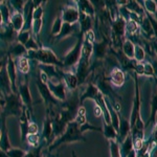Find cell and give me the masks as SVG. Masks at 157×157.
Segmentation results:
<instances>
[{"label": "cell", "mask_w": 157, "mask_h": 157, "mask_svg": "<svg viewBox=\"0 0 157 157\" xmlns=\"http://www.w3.org/2000/svg\"><path fill=\"white\" fill-rule=\"evenodd\" d=\"M29 57L34 58L37 61L41 62L43 65H54V66H61L63 67V63L58 59L57 56L55 55V52L49 48H40L37 52H27Z\"/></svg>", "instance_id": "6da1fadb"}, {"label": "cell", "mask_w": 157, "mask_h": 157, "mask_svg": "<svg viewBox=\"0 0 157 157\" xmlns=\"http://www.w3.org/2000/svg\"><path fill=\"white\" fill-rule=\"evenodd\" d=\"M75 140H84V137H83L82 132H81V130H80V126H78L75 121H71V123L68 124L66 132L52 144L50 149L56 148V147L59 146L60 144L70 143V141H75Z\"/></svg>", "instance_id": "7a4b0ae2"}, {"label": "cell", "mask_w": 157, "mask_h": 157, "mask_svg": "<svg viewBox=\"0 0 157 157\" xmlns=\"http://www.w3.org/2000/svg\"><path fill=\"white\" fill-rule=\"evenodd\" d=\"M22 112H23V108H22V102L20 98L17 97V94L15 93L6 95V107L2 111V114L7 117L9 115H21Z\"/></svg>", "instance_id": "3957f363"}, {"label": "cell", "mask_w": 157, "mask_h": 157, "mask_svg": "<svg viewBox=\"0 0 157 157\" xmlns=\"http://www.w3.org/2000/svg\"><path fill=\"white\" fill-rule=\"evenodd\" d=\"M82 39H78V43L75 44V46L70 50L69 54L63 60V65L65 67L67 66H72V65L77 64L78 60H81V54H82Z\"/></svg>", "instance_id": "277c9868"}, {"label": "cell", "mask_w": 157, "mask_h": 157, "mask_svg": "<svg viewBox=\"0 0 157 157\" xmlns=\"http://www.w3.org/2000/svg\"><path fill=\"white\" fill-rule=\"evenodd\" d=\"M6 70H7V75L10 77V80H11L12 91L13 93L16 94L18 92V90H17V66H16V63L12 59V56L10 55L7 56Z\"/></svg>", "instance_id": "5b68a950"}, {"label": "cell", "mask_w": 157, "mask_h": 157, "mask_svg": "<svg viewBox=\"0 0 157 157\" xmlns=\"http://www.w3.org/2000/svg\"><path fill=\"white\" fill-rule=\"evenodd\" d=\"M0 91L3 93L4 97L13 93L11 80H10V77L7 75L6 70V64L4 65L3 68L1 69V71H0Z\"/></svg>", "instance_id": "8992f818"}, {"label": "cell", "mask_w": 157, "mask_h": 157, "mask_svg": "<svg viewBox=\"0 0 157 157\" xmlns=\"http://www.w3.org/2000/svg\"><path fill=\"white\" fill-rule=\"evenodd\" d=\"M37 85H38V88H39L40 94H41L42 98L44 100V102L46 103L47 105L57 103V98H56L54 95L52 94V92H50V90L48 88V85L43 84L40 80L37 82Z\"/></svg>", "instance_id": "52a82bcc"}, {"label": "cell", "mask_w": 157, "mask_h": 157, "mask_svg": "<svg viewBox=\"0 0 157 157\" xmlns=\"http://www.w3.org/2000/svg\"><path fill=\"white\" fill-rule=\"evenodd\" d=\"M78 18H80V13H78L75 7L71 6H67L63 10L62 13V19L64 20L66 23H75L77 22Z\"/></svg>", "instance_id": "ba28073f"}, {"label": "cell", "mask_w": 157, "mask_h": 157, "mask_svg": "<svg viewBox=\"0 0 157 157\" xmlns=\"http://www.w3.org/2000/svg\"><path fill=\"white\" fill-rule=\"evenodd\" d=\"M10 22H11V25L13 26V29H15V32L20 33L22 29H23L24 22H25L23 14L15 11L14 13H12L11 21H10Z\"/></svg>", "instance_id": "9c48e42d"}, {"label": "cell", "mask_w": 157, "mask_h": 157, "mask_svg": "<svg viewBox=\"0 0 157 157\" xmlns=\"http://www.w3.org/2000/svg\"><path fill=\"white\" fill-rule=\"evenodd\" d=\"M11 149V144L9 139V133L6 127V116L2 114V130H1V139H0V150L7 152Z\"/></svg>", "instance_id": "30bf717a"}, {"label": "cell", "mask_w": 157, "mask_h": 157, "mask_svg": "<svg viewBox=\"0 0 157 157\" xmlns=\"http://www.w3.org/2000/svg\"><path fill=\"white\" fill-rule=\"evenodd\" d=\"M18 93L20 100H21L22 104H24L25 106H29L32 104V95H30V91L29 88V82H25L24 84H21L19 86Z\"/></svg>", "instance_id": "8fae6325"}, {"label": "cell", "mask_w": 157, "mask_h": 157, "mask_svg": "<svg viewBox=\"0 0 157 157\" xmlns=\"http://www.w3.org/2000/svg\"><path fill=\"white\" fill-rule=\"evenodd\" d=\"M48 88L50 90V92H52V94L54 95L56 98H58V100H65V98H66V93H65V84L64 83H59V84H56V85H52L48 83Z\"/></svg>", "instance_id": "7c38bea8"}, {"label": "cell", "mask_w": 157, "mask_h": 157, "mask_svg": "<svg viewBox=\"0 0 157 157\" xmlns=\"http://www.w3.org/2000/svg\"><path fill=\"white\" fill-rule=\"evenodd\" d=\"M26 54H27V50L25 48V46L20 44L19 42L16 43L15 45H13L12 48L10 49V56H15V57L21 58Z\"/></svg>", "instance_id": "4fadbf2b"}, {"label": "cell", "mask_w": 157, "mask_h": 157, "mask_svg": "<svg viewBox=\"0 0 157 157\" xmlns=\"http://www.w3.org/2000/svg\"><path fill=\"white\" fill-rule=\"evenodd\" d=\"M80 23H81V29H82L83 33H87L88 30H90L91 27V19L90 16H88L87 14L81 12L80 13Z\"/></svg>", "instance_id": "5bb4252c"}, {"label": "cell", "mask_w": 157, "mask_h": 157, "mask_svg": "<svg viewBox=\"0 0 157 157\" xmlns=\"http://www.w3.org/2000/svg\"><path fill=\"white\" fill-rule=\"evenodd\" d=\"M64 82L66 86L69 89H75L77 87V84H78V77H75L73 73L71 72H65L64 75Z\"/></svg>", "instance_id": "9a60e30c"}, {"label": "cell", "mask_w": 157, "mask_h": 157, "mask_svg": "<svg viewBox=\"0 0 157 157\" xmlns=\"http://www.w3.org/2000/svg\"><path fill=\"white\" fill-rule=\"evenodd\" d=\"M0 13H1L2 17H3V23L4 24H10L11 23V13H10V9L7 6L6 2H0Z\"/></svg>", "instance_id": "2e32d148"}, {"label": "cell", "mask_w": 157, "mask_h": 157, "mask_svg": "<svg viewBox=\"0 0 157 157\" xmlns=\"http://www.w3.org/2000/svg\"><path fill=\"white\" fill-rule=\"evenodd\" d=\"M17 68L20 70V72L26 75L27 72L29 71V61L25 57H21L18 58V63H17Z\"/></svg>", "instance_id": "e0dca14e"}, {"label": "cell", "mask_w": 157, "mask_h": 157, "mask_svg": "<svg viewBox=\"0 0 157 157\" xmlns=\"http://www.w3.org/2000/svg\"><path fill=\"white\" fill-rule=\"evenodd\" d=\"M111 80H112L113 84L116 86H121L123 85L125 77H124V73L121 70H114L111 75Z\"/></svg>", "instance_id": "ac0fdd59"}, {"label": "cell", "mask_w": 157, "mask_h": 157, "mask_svg": "<svg viewBox=\"0 0 157 157\" xmlns=\"http://www.w3.org/2000/svg\"><path fill=\"white\" fill-rule=\"evenodd\" d=\"M113 30H114L116 36H123L124 32H125V21L123 19H118L117 21H115L114 25H113Z\"/></svg>", "instance_id": "d6986e66"}, {"label": "cell", "mask_w": 157, "mask_h": 157, "mask_svg": "<svg viewBox=\"0 0 157 157\" xmlns=\"http://www.w3.org/2000/svg\"><path fill=\"white\" fill-rule=\"evenodd\" d=\"M30 30H23L22 29L21 32L18 33V37H17V40H18V42L20 43V44L22 45H25L26 44V42L29 41V40L30 39Z\"/></svg>", "instance_id": "ffe728a7"}, {"label": "cell", "mask_w": 157, "mask_h": 157, "mask_svg": "<svg viewBox=\"0 0 157 157\" xmlns=\"http://www.w3.org/2000/svg\"><path fill=\"white\" fill-rule=\"evenodd\" d=\"M62 18L61 17H58L57 19L54 21V24H52V34L54 36H59V34L61 33V29H62V26H63V22H62Z\"/></svg>", "instance_id": "44dd1931"}, {"label": "cell", "mask_w": 157, "mask_h": 157, "mask_svg": "<svg viewBox=\"0 0 157 157\" xmlns=\"http://www.w3.org/2000/svg\"><path fill=\"white\" fill-rule=\"evenodd\" d=\"M72 32H73V29H72L71 24L66 23V22H65V23H63L62 29H61V33L59 34V36H58V38H59V39H63V38L69 36V35L71 34Z\"/></svg>", "instance_id": "7402d4cb"}, {"label": "cell", "mask_w": 157, "mask_h": 157, "mask_svg": "<svg viewBox=\"0 0 157 157\" xmlns=\"http://www.w3.org/2000/svg\"><path fill=\"white\" fill-rule=\"evenodd\" d=\"M124 52L129 58L134 57V45L132 44V42L130 40H127V41L124 43Z\"/></svg>", "instance_id": "603a6c76"}, {"label": "cell", "mask_w": 157, "mask_h": 157, "mask_svg": "<svg viewBox=\"0 0 157 157\" xmlns=\"http://www.w3.org/2000/svg\"><path fill=\"white\" fill-rule=\"evenodd\" d=\"M6 154L9 157H24L26 152L19 148H11L6 152Z\"/></svg>", "instance_id": "cb8c5ba5"}, {"label": "cell", "mask_w": 157, "mask_h": 157, "mask_svg": "<svg viewBox=\"0 0 157 157\" xmlns=\"http://www.w3.org/2000/svg\"><path fill=\"white\" fill-rule=\"evenodd\" d=\"M25 46V48H26L27 52H37V50H39L41 47H39L38 46V44H37V42L35 41V39L34 38H30V39L29 40V41L26 42V44L24 45Z\"/></svg>", "instance_id": "d4e9b609"}, {"label": "cell", "mask_w": 157, "mask_h": 157, "mask_svg": "<svg viewBox=\"0 0 157 157\" xmlns=\"http://www.w3.org/2000/svg\"><path fill=\"white\" fill-rule=\"evenodd\" d=\"M10 3H12L13 7L15 9V11L16 12H19V13H23V10H24V6L26 2L22 1V0H15V1H10Z\"/></svg>", "instance_id": "484cf974"}, {"label": "cell", "mask_w": 157, "mask_h": 157, "mask_svg": "<svg viewBox=\"0 0 157 157\" xmlns=\"http://www.w3.org/2000/svg\"><path fill=\"white\" fill-rule=\"evenodd\" d=\"M52 133V124L50 123L49 120L45 121L44 124V130H43V136L45 138H48L50 136V134Z\"/></svg>", "instance_id": "4316f807"}, {"label": "cell", "mask_w": 157, "mask_h": 157, "mask_svg": "<svg viewBox=\"0 0 157 157\" xmlns=\"http://www.w3.org/2000/svg\"><path fill=\"white\" fill-rule=\"evenodd\" d=\"M94 52L98 58H103L106 52V46L104 43H100L94 46Z\"/></svg>", "instance_id": "83f0119b"}, {"label": "cell", "mask_w": 157, "mask_h": 157, "mask_svg": "<svg viewBox=\"0 0 157 157\" xmlns=\"http://www.w3.org/2000/svg\"><path fill=\"white\" fill-rule=\"evenodd\" d=\"M26 140L29 141V144L32 147H37L39 144L40 137L38 136V134H29L26 136Z\"/></svg>", "instance_id": "f1b7e54d"}, {"label": "cell", "mask_w": 157, "mask_h": 157, "mask_svg": "<svg viewBox=\"0 0 157 157\" xmlns=\"http://www.w3.org/2000/svg\"><path fill=\"white\" fill-rule=\"evenodd\" d=\"M124 155L127 156V154L130 153L132 151V140H131V137H127L126 140L124 141Z\"/></svg>", "instance_id": "f546056e"}, {"label": "cell", "mask_w": 157, "mask_h": 157, "mask_svg": "<svg viewBox=\"0 0 157 157\" xmlns=\"http://www.w3.org/2000/svg\"><path fill=\"white\" fill-rule=\"evenodd\" d=\"M41 27H42V19L40 20H35L33 21V25H32V32L34 33L35 35H39L40 30H41Z\"/></svg>", "instance_id": "4dcf8cb0"}, {"label": "cell", "mask_w": 157, "mask_h": 157, "mask_svg": "<svg viewBox=\"0 0 157 157\" xmlns=\"http://www.w3.org/2000/svg\"><path fill=\"white\" fill-rule=\"evenodd\" d=\"M42 16H43V9L41 6H36L34 10V13H33V21L35 20H40L42 19Z\"/></svg>", "instance_id": "1f68e13d"}, {"label": "cell", "mask_w": 157, "mask_h": 157, "mask_svg": "<svg viewBox=\"0 0 157 157\" xmlns=\"http://www.w3.org/2000/svg\"><path fill=\"white\" fill-rule=\"evenodd\" d=\"M129 128H130V125H129V123L127 121H121V137H126V135H127L128 131H129Z\"/></svg>", "instance_id": "d6a6232c"}, {"label": "cell", "mask_w": 157, "mask_h": 157, "mask_svg": "<svg viewBox=\"0 0 157 157\" xmlns=\"http://www.w3.org/2000/svg\"><path fill=\"white\" fill-rule=\"evenodd\" d=\"M134 57L136 58V60H137V61L144 60V58H145V52H144V49L141 48L140 46H136L135 47V52H134Z\"/></svg>", "instance_id": "836d02e7"}, {"label": "cell", "mask_w": 157, "mask_h": 157, "mask_svg": "<svg viewBox=\"0 0 157 157\" xmlns=\"http://www.w3.org/2000/svg\"><path fill=\"white\" fill-rule=\"evenodd\" d=\"M126 29H128V32L130 33V34H134V33L136 32V29H137V24H136L135 21H133V20H129L127 22V24H126Z\"/></svg>", "instance_id": "e575fe53"}, {"label": "cell", "mask_w": 157, "mask_h": 157, "mask_svg": "<svg viewBox=\"0 0 157 157\" xmlns=\"http://www.w3.org/2000/svg\"><path fill=\"white\" fill-rule=\"evenodd\" d=\"M157 112V94L154 95L153 101H152V115H151V121H155V115Z\"/></svg>", "instance_id": "d590c367"}, {"label": "cell", "mask_w": 157, "mask_h": 157, "mask_svg": "<svg viewBox=\"0 0 157 157\" xmlns=\"http://www.w3.org/2000/svg\"><path fill=\"white\" fill-rule=\"evenodd\" d=\"M105 135L108 138H114L115 137V131L113 130V128L111 126H106L105 128Z\"/></svg>", "instance_id": "8d00e7d4"}, {"label": "cell", "mask_w": 157, "mask_h": 157, "mask_svg": "<svg viewBox=\"0 0 157 157\" xmlns=\"http://www.w3.org/2000/svg\"><path fill=\"white\" fill-rule=\"evenodd\" d=\"M38 133V126L35 123H29L27 128V135L29 134H37Z\"/></svg>", "instance_id": "74e56055"}, {"label": "cell", "mask_w": 157, "mask_h": 157, "mask_svg": "<svg viewBox=\"0 0 157 157\" xmlns=\"http://www.w3.org/2000/svg\"><path fill=\"white\" fill-rule=\"evenodd\" d=\"M146 7L150 13H155L156 12V4L154 1H146Z\"/></svg>", "instance_id": "f35d334b"}, {"label": "cell", "mask_w": 157, "mask_h": 157, "mask_svg": "<svg viewBox=\"0 0 157 157\" xmlns=\"http://www.w3.org/2000/svg\"><path fill=\"white\" fill-rule=\"evenodd\" d=\"M144 66H145V73L146 75H154V69H153V67H152V65H150L149 63H147V64H145Z\"/></svg>", "instance_id": "ab89813d"}, {"label": "cell", "mask_w": 157, "mask_h": 157, "mask_svg": "<svg viewBox=\"0 0 157 157\" xmlns=\"http://www.w3.org/2000/svg\"><path fill=\"white\" fill-rule=\"evenodd\" d=\"M111 151H112V157H121L120 156V153H118V149H117V146L115 145L114 143H111Z\"/></svg>", "instance_id": "60d3db41"}, {"label": "cell", "mask_w": 157, "mask_h": 157, "mask_svg": "<svg viewBox=\"0 0 157 157\" xmlns=\"http://www.w3.org/2000/svg\"><path fill=\"white\" fill-rule=\"evenodd\" d=\"M86 40L90 43H92L93 41H94V34H93V32L91 29L86 33Z\"/></svg>", "instance_id": "b9f144b4"}, {"label": "cell", "mask_w": 157, "mask_h": 157, "mask_svg": "<svg viewBox=\"0 0 157 157\" xmlns=\"http://www.w3.org/2000/svg\"><path fill=\"white\" fill-rule=\"evenodd\" d=\"M134 147H135L136 150H140L141 147H143V141H141V139H135V141H134Z\"/></svg>", "instance_id": "7bdbcfd3"}, {"label": "cell", "mask_w": 157, "mask_h": 157, "mask_svg": "<svg viewBox=\"0 0 157 157\" xmlns=\"http://www.w3.org/2000/svg\"><path fill=\"white\" fill-rule=\"evenodd\" d=\"M24 157H40V155L38 153V151H29L25 154Z\"/></svg>", "instance_id": "ee69618b"}, {"label": "cell", "mask_w": 157, "mask_h": 157, "mask_svg": "<svg viewBox=\"0 0 157 157\" xmlns=\"http://www.w3.org/2000/svg\"><path fill=\"white\" fill-rule=\"evenodd\" d=\"M136 71H137V73H140V75H144L145 73V66L141 64H139L136 66Z\"/></svg>", "instance_id": "f6af8a7d"}, {"label": "cell", "mask_w": 157, "mask_h": 157, "mask_svg": "<svg viewBox=\"0 0 157 157\" xmlns=\"http://www.w3.org/2000/svg\"><path fill=\"white\" fill-rule=\"evenodd\" d=\"M4 101H6V97L3 98H0V114L2 113V107H6V105H4Z\"/></svg>", "instance_id": "bcb514c9"}, {"label": "cell", "mask_w": 157, "mask_h": 157, "mask_svg": "<svg viewBox=\"0 0 157 157\" xmlns=\"http://www.w3.org/2000/svg\"><path fill=\"white\" fill-rule=\"evenodd\" d=\"M94 112H95V116H100L102 114V109H101L100 106H97V107H95Z\"/></svg>", "instance_id": "7dc6e473"}, {"label": "cell", "mask_w": 157, "mask_h": 157, "mask_svg": "<svg viewBox=\"0 0 157 157\" xmlns=\"http://www.w3.org/2000/svg\"><path fill=\"white\" fill-rule=\"evenodd\" d=\"M0 157H9V156H7L6 152H4V151L0 150Z\"/></svg>", "instance_id": "c3c4849f"}, {"label": "cell", "mask_w": 157, "mask_h": 157, "mask_svg": "<svg viewBox=\"0 0 157 157\" xmlns=\"http://www.w3.org/2000/svg\"><path fill=\"white\" fill-rule=\"evenodd\" d=\"M2 24H3V17H2L1 13H0V27L2 26Z\"/></svg>", "instance_id": "681fc988"}, {"label": "cell", "mask_w": 157, "mask_h": 157, "mask_svg": "<svg viewBox=\"0 0 157 157\" xmlns=\"http://www.w3.org/2000/svg\"><path fill=\"white\" fill-rule=\"evenodd\" d=\"M128 157H135V152H134L133 150L129 153V155H128Z\"/></svg>", "instance_id": "f907efd6"}, {"label": "cell", "mask_w": 157, "mask_h": 157, "mask_svg": "<svg viewBox=\"0 0 157 157\" xmlns=\"http://www.w3.org/2000/svg\"><path fill=\"white\" fill-rule=\"evenodd\" d=\"M72 157H77V156H75V152H72Z\"/></svg>", "instance_id": "816d5d0a"}, {"label": "cell", "mask_w": 157, "mask_h": 157, "mask_svg": "<svg viewBox=\"0 0 157 157\" xmlns=\"http://www.w3.org/2000/svg\"><path fill=\"white\" fill-rule=\"evenodd\" d=\"M0 139H1V130H0Z\"/></svg>", "instance_id": "f5cc1de1"}, {"label": "cell", "mask_w": 157, "mask_h": 157, "mask_svg": "<svg viewBox=\"0 0 157 157\" xmlns=\"http://www.w3.org/2000/svg\"><path fill=\"white\" fill-rule=\"evenodd\" d=\"M156 49H157V44H156Z\"/></svg>", "instance_id": "db71d44e"}]
</instances>
